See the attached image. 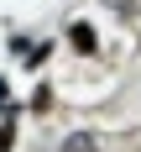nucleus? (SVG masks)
Instances as JSON below:
<instances>
[{
  "mask_svg": "<svg viewBox=\"0 0 141 152\" xmlns=\"http://www.w3.org/2000/svg\"><path fill=\"white\" fill-rule=\"evenodd\" d=\"M68 42H73V53H99V31L89 21H73L68 26Z\"/></svg>",
  "mask_w": 141,
  "mask_h": 152,
  "instance_id": "f257e3e1",
  "label": "nucleus"
},
{
  "mask_svg": "<svg viewBox=\"0 0 141 152\" xmlns=\"http://www.w3.org/2000/svg\"><path fill=\"white\" fill-rule=\"evenodd\" d=\"M63 152H99V142H94L89 131H73V137L63 142Z\"/></svg>",
  "mask_w": 141,
  "mask_h": 152,
  "instance_id": "f03ea898",
  "label": "nucleus"
},
{
  "mask_svg": "<svg viewBox=\"0 0 141 152\" xmlns=\"http://www.w3.org/2000/svg\"><path fill=\"white\" fill-rule=\"evenodd\" d=\"M21 53H26V68H42L47 53H52V42H31V47H21Z\"/></svg>",
  "mask_w": 141,
  "mask_h": 152,
  "instance_id": "7ed1b4c3",
  "label": "nucleus"
},
{
  "mask_svg": "<svg viewBox=\"0 0 141 152\" xmlns=\"http://www.w3.org/2000/svg\"><path fill=\"white\" fill-rule=\"evenodd\" d=\"M11 142H16V126L5 121V126H0V152H11Z\"/></svg>",
  "mask_w": 141,
  "mask_h": 152,
  "instance_id": "20e7f679",
  "label": "nucleus"
},
{
  "mask_svg": "<svg viewBox=\"0 0 141 152\" xmlns=\"http://www.w3.org/2000/svg\"><path fill=\"white\" fill-rule=\"evenodd\" d=\"M5 100H11V84H5V79H0V105H5Z\"/></svg>",
  "mask_w": 141,
  "mask_h": 152,
  "instance_id": "39448f33",
  "label": "nucleus"
}]
</instances>
